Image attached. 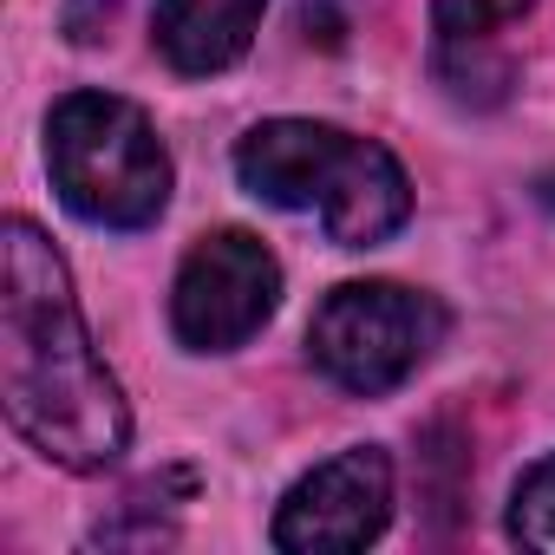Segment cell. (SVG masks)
<instances>
[{"mask_svg": "<svg viewBox=\"0 0 555 555\" xmlns=\"http://www.w3.org/2000/svg\"><path fill=\"white\" fill-rule=\"evenodd\" d=\"M0 405L60 470H112L131 444V405L92 353L66 261L27 216L0 229Z\"/></svg>", "mask_w": 555, "mask_h": 555, "instance_id": "obj_1", "label": "cell"}, {"mask_svg": "<svg viewBox=\"0 0 555 555\" xmlns=\"http://www.w3.org/2000/svg\"><path fill=\"white\" fill-rule=\"evenodd\" d=\"M235 177L274 209H308L340 248H373L412 216L399 157L373 138H347L314 118H268L235 144Z\"/></svg>", "mask_w": 555, "mask_h": 555, "instance_id": "obj_2", "label": "cell"}, {"mask_svg": "<svg viewBox=\"0 0 555 555\" xmlns=\"http://www.w3.org/2000/svg\"><path fill=\"white\" fill-rule=\"evenodd\" d=\"M47 170L60 203L99 229H144L170 203V151L118 92H66L53 105Z\"/></svg>", "mask_w": 555, "mask_h": 555, "instance_id": "obj_3", "label": "cell"}, {"mask_svg": "<svg viewBox=\"0 0 555 555\" xmlns=\"http://www.w3.org/2000/svg\"><path fill=\"white\" fill-rule=\"evenodd\" d=\"M438 340H444V308L399 282H347L321 301V314L308 327L314 366L334 386L366 392V399L412 379Z\"/></svg>", "mask_w": 555, "mask_h": 555, "instance_id": "obj_4", "label": "cell"}, {"mask_svg": "<svg viewBox=\"0 0 555 555\" xmlns=\"http://www.w3.org/2000/svg\"><path fill=\"white\" fill-rule=\"evenodd\" d=\"M274 301H282V261L248 229H216L177 268L170 327L190 353H229L268 327Z\"/></svg>", "mask_w": 555, "mask_h": 555, "instance_id": "obj_5", "label": "cell"}, {"mask_svg": "<svg viewBox=\"0 0 555 555\" xmlns=\"http://www.w3.org/2000/svg\"><path fill=\"white\" fill-rule=\"evenodd\" d=\"M392 516V457L373 444H353L327 464H314L274 509V548L288 555H340L366 548Z\"/></svg>", "mask_w": 555, "mask_h": 555, "instance_id": "obj_6", "label": "cell"}, {"mask_svg": "<svg viewBox=\"0 0 555 555\" xmlns=\"http://www.w3.org/2000/svg\"><path fill=\"white\" fill-rule=\"evenodd\" d=\"M261 8L268 0H157L151 34H157V53L177 73L209 79V73H229L248 53V40L261 27Z\"/></svg>", "mask_w": 555, "mask_h": 555, "instance_id": "obj_7", "label": "cell"}, {"mask_svg": "<svg viewBox=\"0 0 555 555\" xmlns=\"http://www.w3.org/2000/svg\"><path fill=\"white\" fill-rule=\"evenodd\" d=\"M509 535H516L522 548L555 555V457H542V464L516 483V496H509Z\"/></svg>", "mask_w": 555, "mask_h": 555, "instance_id": "obj_8", "label": "cell"}, {"mask_svg": "<svg viewBox=\"0 0 555 555\" xmlns=\"http://www.w3.org/2000/svg\"><path fill=\"white\" fill-rule=\"evenodd\" d=\"M535 0H431V27L438 40H490L496 27L522 21Z\"/></svg>", "mask_w": 555, "mask_h": 555, "instance_id": "obj_9", "label": "cell"}]
</instances>
